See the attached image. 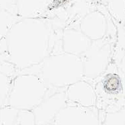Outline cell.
Instances as JSON below:
<instances>
[{
	"label": "cell",
	"mask_w": 125,
	"mask_h": 125,
	"mask_svg": "<svg viewBox=\"0 0 125 125\" xmlns=\"http://www.w3.org/2000/svg\"><path fill=\"white\" fill-rule=\"evenodd\" d=\"M53 27L42 18L20 19L4 37L6 56L18 71L40 64L54 54Z\"/></svg>",
	"instance_id": "cell-1"
},
{
	"label": "cell",
	"mask_w": 125,
	"mask_h": 125,
	"mask_svg": "<svg viewBox=\"0 0 125 125\" xmlns=\"http://www.w3.org/2000/svg\"><path fill=\"white\" fill-rule=\"evenodd\" d=\"M18 74H35L46 84L56 89L66 88L84 78L80 57L64 52L48 56L40 64L23 70Z\"/></svg>",
	"instance_id": "cell-2"
},
{
	"label": "cell",
	"mask_w": 125,
	"mask_h": 125,
	"mask_svg": "<svg viewBox=\"0 0 125 125\" xmlns=\"http://www.w3.org/2000/svg\"><path fill=\"white\" fill-rule=\"evenodd\" d=\"M60 89L51 88L35 74H18L13 78L8 105L19 110H32L46 96Z\"/></svg>",
	"instance_id": "cell-3"
},
{
	"label": "cell",
	"mask_w": 125,
	"mask_h": 125,
	"mask_svg": "<svg viewBox=\"0 0 125 125\" xmlns=\"http://www.w3.org/2000/svg\"><path fill=\"white\" fill-rule=\"evenodd\" d=\"M115 44V40L106 36L92 42L89 48L80 56L83 64L84 79L94 81L104 74L112 62Z\"/></svg>",
	"instance_id": "cell-4"
},
{
	"label": "cell",
	"mask_w": 125,
	"mask_h": 125,
	"mask_svg": "<svg viewBox=\"0 0 125 125\" xmlns=\"http://www.w3.org/2000/svg\"><path fill=\"white\" fill-rule=\"evenodd\" d=\"M53 125H100L99 109L68 105L56 115Z\"/></svg>",
	"instance_id": "cell-5"
},
{
	"label": "cell",
	"mask_w": 125,
	"mask_h": 125,
	"mask_svg": "<svg viewBox=\"0 0 125 125\" xmlns=\"http://www.w3.org/2000/svg\"><path fill=\"white\" fill-rule=\"evenodd\" d=\"M65 89H60L49 94L32 110L36 125L52 124L58 113L68 106V98Z\"/></svg>",
	"instance_id": "cell-6"
},
{
	"label": "cell",
	"mask_w": 125,
	"mask_h": 125,
	"mask_svg": "<svg viewBox=\"0 0 125 125\" xmlns=\"http://www.w3.org/2000/svg\"><path fill=\"white\" fill-rule=\"evenodd\" d=\"M68 105L85 107L96 106L97 95L91 82L82 79L70 85L65 89Z\"/></svg>",
	"instance_id": "cell-7"
},
{
	"label": "cell",
	"mask_w": 125,
	"mask_h": 125,
	"mask_svg": "<svg viewBox=\"0 0 125 125\" xmlns=\"http://www.w3.org/2000/svg\"><path fill=\"white\" fill-rule=\"evenodd\" d=\"M78 29L92 41L100 40L107 33V19L100 11H92L80 21Z\"/></svg>",
	"instance_id": "cell-8"
},
{
	"label": "cell",
	"mask_w": 125,
	"mask_h": 125,
	"mask_svg": "<svg viewBox=\"0 0 125 125\" xmlns=\"http://www.w3.org/2000/svg\"><path fill=\"white\" fill-rule=\"evenodd\" d=\"M92 42L79 29L66 28L63 30L62 42L64 53L80 56L89 48Z\"/></svg>",
	"instance_id": "cell-9"
},
{
	"label": "cell",
	"mask_w": 125,
	"mask_h": 125,
	"mask_svg": "<svg viewBox=\"0 0 125 125\" xmlns=\"http://www.w3.org/2000/svg\"><path fill=\"white\" fill-rule=\"evenodd\" d=\"M48 6V0H16L17 15L20 19L40 18Z\"/></svg>",
	"instance_id": "cell-10"
},
{
	"label": "cell",
	"mask_w": 125,
	"mask_h": 125,
	"mask_svg": "<svg viewBox=\"0 0 125 125\" xmlns=\"http://www.w3.org/2000/svg\"><path fill=\"white\" fill-rule=\"evenodd\" d=\"M100 125H125V106L116 110L104 111Z\"/></svg>",
	"instance_id": "cell-11"
},
{
	"label": "cell",
	"mask_w": 125,
	"mask_h": 125,
	"mask_svg": "<svg viewBox=\"0 0 125 125\" xmlns=\"http://www.w3.org/2000/svg\"><path fill=\"white\" fill-rule=\"evenodd\" d=\"M13 78L0 72V108L8 105Z\"/></svg>",
	"instance_id": "cell-12"
},
{
	"label": "cell",
	"mask_w": 125,
	"mask_h": 125,
	"mask_svg": "<svg viewBox=\"0 0 125 125\" xmlns=\"http://www.w3.org/2000/svg\"><path fill=\"white\" fill-rule=\"evenodd\" d=\"M108 10L115 20L125 25V0H110Z\"/></svg>",
	"instance_id": "cell-13"
},
{
	"label": "cell",
	"mask_w": 125,
	"mask_h": 125,
	"mask_svg": "<svg viewBox=\"0 0 125 125\" xmlns=\"http://www.w3.org/2000/svg\"><path fill=\"white\" fill-rule=\"evenodd\" d=\"M19 20L20 18L17 15L0 10V40L5 37L13 23Z\"/></svg>",
	"instance_id": "cell-14"
},
{
	"label": "cell",
	"mask_w": 125,
	"mask_h": 125,
	"mask_svg": "<svg viewBox=\"0 0 125 125\" xmlns=\"http://www.w3.org/2000/svg\"><path fill=\"white\" fill-rule=\"evenodd\" d=\"M18 110L9 105L0 108V125H12Z\"/></svg>",
	"instance_id": "cell-15"
},
{
	"label": "cell",
	"mask_w": 125,
	"mask_h": 125,
	"mask_svg": "<svg viewBox=\"0 0 125 125\" xmlns=\"http://www.w3.org/2000/svg\"><path fill=\"white\" fill-rule=\"evenodd\" d=\"M12 125H36L32 110H19Z\"/></svg>",
	"instance_id": "cell-16"
},
{
	"label": "cell",
	"mask_w": 125,
	"mask_h": 125,
	"mask_svg": "<svg viewBox=\"0 0 125 125\" xmlns=\"http://www.w3.org/2000/svg\"><path fill=\"white\" fill-rule=\"evenodd\" d=\"M116 66H117L118 69L122 72V74L125 77V50L124 51L123 55L121 59H120L119 63L117 64Z\"/></svg>",
	"instance_id": "cell-17"
},
{
	"label": "cell",
	"mask_w": 125,
	"mask_h": 125,
	"mask_svg": "<svg viewBox=\"0 0 125 125\" xmlns=\"http://www.w3.org/2000/svg\"><path fill=\"white\" fill-rule=\"evenodd\" d=\"M118 74L120 76V79H121V84H122V90H123V96L125 99V77L124 75L122 74V72L118 69Z\"/></svg>",
	"instance_id": "cell-18"
},
{
	"label": "cell",
	"mask_w": 125,
	"mask_h": 125,
	"mask_svg": "<svg viewBox=\"0 0 125 125\" xmlns=\"http://www.w3.org/2000/svg\"><path fill=\"white\" fill-rule=\"evenodd\" d=\"M53 125L52 124H50V125Z\"/></svg>",
	"instance_id": "cell-19"
}]
</instances>
